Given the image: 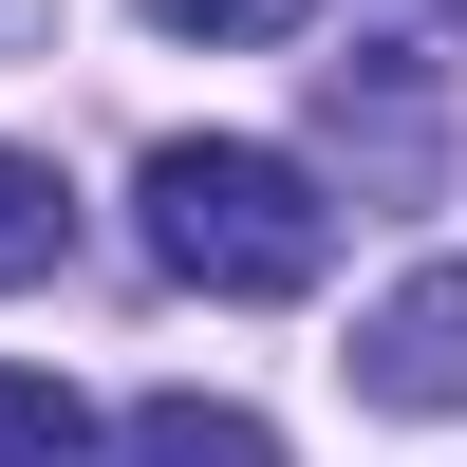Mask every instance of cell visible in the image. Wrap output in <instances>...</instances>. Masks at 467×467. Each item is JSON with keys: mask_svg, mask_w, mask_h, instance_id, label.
I'll return each mask as SVG.
<instances>
[{"mask_svg": "<svg viewBox=\"0 0 467 467\" xmlns=\"http://www.w3.org/2000/svg\"><path fill=\"white\" fill-rule=\"evenodd\" d=\"M131 206H150V262L206 281V299H299V281L337 262L318 169H299V150H244V131H169Z\"/></svg>", "mask_w": 467, "mask_h": 467, "instance_id": "obj_1", "label": "cell"}, {"mask_svg": "<svg viewBox=\"0 0 467 467\" xmlns=\"http://www.w3.org/2000/svg\"><path fill=\"white\" fill-rule=\"evenodd\" d=\"M356 393L374 411H467V262H411L356 318Z\"/></svg>", "mask_w": 467, "mask_h": 467, "instance_id": "obj_2", "label": "cell"}, {"mask_svg": "<svg viewBox=\"0 0 467 467\" xmlns=\"http://www.w3.org/2000/svg\"><path fill=\"white\" fill-rule=\"evenodd\" d=\"M112 467H281V431H262L244 393H150L131 431H112Z\"/></svg>", "mask_w": 467, "mask_h": 467, "instance_id": "obj_3", "label": "cell"}, {"mask_svg": "<svg viewBox=\"0 0 467 467\" xmlns=\"http://www.w3.org/2000/svg\"><path fill=\"white\" fill-rule=\"evenodd\" d=\"M57 244H75L57 169H37V150H0V299H19V281H57Z\"/></svg>", "mask_w": 467, "mask_h": 467, "instance_id": "obj_4", "label": "cell"}, {"mask_svg": "<svg viewBox=\"0 0 467 467\" xmlns=\"http://www.w3.org/2000/svg\"><path fill=\"white\" fill-rule=\"evenodd\" d=\"M0 467H94V411L57 374H0Z\"/></svg>", "mask_w": 467, "mask_h": 467, "instance_id": "obj_5", "label": "cell"}, {"mask_svg": "<svg viewBox=\"0 0 467 467\" xmlns=\"http://www.w3.org/2000/svg\"><path fill=\"white\" fill-rule=\"evenodd\" d=\"M150 19H169V37H299L318 0H150Z\"/></svg>", "mask_w": 467, "mask_h": 467, "instance_id": "obj_6", "label": "cell"}, {"mask_svg": "<svg viewBox=\"0 0 467 467\" xmlns=\"http://www.w3.org/2000/svg\"><path fill=\"white\" fill-rule=\"evenodd\" d=\"M393 19H449V0H393Z\"/></svg>", "mask_w": 467, "mask_h": 467, "instance_id": "obj_7", "label": "cell"}]
</instances>
